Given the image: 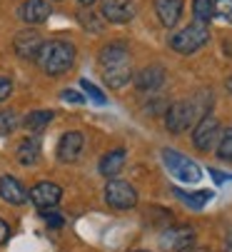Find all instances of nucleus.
<instances>
[{
	"instance_id": "obj_5",
	"label": "nucleus",
	"mask_w": 232,
	"mask_h": 252,
	"mask_svg": "<svg viewBox=\"0 0 232 252\" xmlns=\"http://www.w3.org/2000/svg\"><path fill=\"white\" fill-rule=\"evenodd\" d=\"M220 137H222L220 135V120L212 113H207V115L200 118V123L195 125V130H192V145H195L198 150H202V153H207V150H212V145Z\"/></svg>"
},
{
	"instance_id": "obj_26",
	"label": "nucleus",
	"mask_w": 232,
	"mask_h": 252,
	"mask_svg": "<svg viewBox=\"0 0 232 252\" xmlns=\"http://www.w3.org/2000/svg\"><path fill=\"white\" fill-rule=\"evenodd\" d=\"M80 88H83V90H85V93H88V95H90V97H93L98 105H105V102H107V97L102 95V90H98V88H95L90 80H80Z\"/></svg>"
},
{
	"instance_id": "obj_29",
	"label": "nucleus",
	"mask_w": 232,
	"mask_h": 252,
	"mask_svg": "<svg viewBox=\"0 0 232 252\" xmlns=\"http://www.w3.org/2000/svg\"><path fill=\"white\" fill-rule=\"evenodd\" d=\"M10 90H13V83H10V78L0 75V102H3V100L10 95Z\"/></svg>"
},
{
	"instance_id": "obj_19",
	"label": "nucleus",
	"mask_w": 232,
	"mask_h": 252,
	"mask_svg": "<svg viewBox=\"0 0 232 252\" xmlns=\"http://www.w3.org/2000/svg\"><path fill=\"white\" fill-rule=\"evenodd\" d=\"M125 167V150H110L102 160H100V172L105 175V177H115L120 170Z\"/></svg>"
},
{
	"instance_id": "obj_25",
	"label": "nucleus",
	"mask_w": 232,
	"mask_h": 252,
	"mask_svg": "<svg viewBox=\"0 0 232 252\" xmlns=\"http://www.w3.org/2000/svg\"><path fill=\"white\" fill-rule=\"evenodd\" d=\"M215 15L232 23V0H215Z\"/></svg>"
},
{
	"instance_id": "obj_33",
	"label": "nucleus",
	"mask_w": 232,
	"mask_h": 252,
	"mask_svg": "<svg viewBox=\"0 0 232 252\" xmlns=\"http://www.w3.org/2000/svg\"><path fill=\"white\" fill-rule=\"evenodd\" d=\"M185 252H210V250H205V247H192V250H185Z\"/></svg>"
},
{
	"instance_id": "obj_6",
	"label": "nucleus",
	"mask_w": 232,
	"mask_h": 252,
	"mask_svg": "<svg viewBox=\"0 0 232 252\" xmlns=\"http://www.w3.org/2000/svg\"><path fill=\"white\" fill-rule=\"evenodd\" d=\"M105 200H107V205H112L115 210H130V207H135V202H137V192H135V188H133L130 183L112 177L110 183L105 185Z\"/></svg>"
},
{
	"instance_id": "obj_35",
	"label": "nucleus",
	"mask_w": 232,
	"mask_h": 252,
	"mask_svg": "<svg viewBox=\"0 0 232 252\" xmlns=\"http://www.w3.org/2000/svg\"><path fill=\"white\" fill-rule=\"evenodd\" d=\"M227 88H230V90H232V80H227Z\"/></svg>"
},
{
	"instance_id": "obj_15",
	"label": "nucleus",
	"mask_w": 232,
	"mask_h": 252,
	"mask_svg": "<svg viewBox=\"0 0 232 252\" xmlns=\"http://www.w3.org/2000/svg\"><path fill=\"white\" fill-rule=\"evenodd\" d=\"M155 13L165 28H175L182 15V0H155Z\"/></svg>"
},
{
	"instance_id": "obj_8",
	"label": "nucleus",
	"mask_w": 232,
	"mask_h": 252,
	"mask_svg": "<svg viewBox=\"0 0 232 252\" xmlns=\"http://www.w3.org/2000/svg\"><path fill=\"white\" fill-rule=\"evenodd\" d=\"M28 195H30L33 205L40 210V212H48V210L58 207V202L63 200V190H60V185H55V183H37Z\"/></svg>"
},
{
	"instance_id": "obj_13",
	"label": "nucleus",
	"mask_w": 232,
	"mask_h": 252,
	"mask_svg": "<svg viewBox=\"0 0 232 252\" xmlns=\"http://www.w3.org/2000/svg\"><path fill=\"white\" fill-rule=\"evenodd\" d=\"M165 83V70L160 65H147L135 75V88L142 93H152Z\"/></svg>"
},
{
	"instance_id": "obj_17",
	"label": "nucleus",
	"mask_w": 232,
	"mask_h": 252,
	"mask_svg": "<svg viewBox=\"0 0 232 252\" xmlns=\"http://www.w3.org/2000/svg\"><path fill=\"white\" fill-rule=\"evenodd\" d=\"M102 75H105V83L110 88H123V85H128L133 80V70H130V63H123V65L105 67Z\"/></svg>"
},
{
	"instance_id": "obj_23",
	"label": "nucleus",
	"mask_w": 232,
	"mask_h": 252,
	"mask_svg": "<svg viewBox=\"0 0 232 252\" xmlns=\"http://www.w3.org/2000/svg\"><path fill=\"white\" fill-rule=\"evenodd\" d=\"M217 155H220L222 160L232 162V127L222 132V137H220V142H217Z\"/></svg>"
},
{
	"instance_id": "obj_14",
	"label": "nucleus",
	"mask_w": 232,
	"mask_h": 252,
	"mask_svg": "<svg viewBox=\"0 0 232 252\" xmlns=\"http://www.w3.org/2000/svg\"><path fill=\"white\" fill-rule=\"evenodd\" d=\"M0 197H3L8 205H23L30 195L20 185V180H15L13 175H3L0 177Z\"/></svg>"
},
{
	"instance_id": "obj_36",
	"label": "nucleus",
	"mask_w": 232,
	"mask_h": 252,
	"mask_svg": "<svg viewBox=\"0 0 232 252\" xmlns=\"http://www.w3.org/2000/svg\"><path fill=\"white\" fill-rule=\"evenodd\" d=\"M135 252H147V250H135Z\"/></svg>"
},
{
	"instance_id": "obj_21",
	"label": "nucleus",
	"mask_w": 232,
	"mask_h": 252,
	"mask_svg": "<svg viewBox=\"0 0 232 252\" xmlns=\"http://www.w3.org/2000/svg\"><path fill=\"white\" fill-rule=\"evenodd\" d=\"M55 115H53V110H33L30 115H25V120H23V125L30 130V132H40L43 127H48L50 125V120H53Z\"/></svg>"
},
{
	"instance_id": "obj_12",
	"label": "nucleus",
	"mask_w": 232,
	"mask_h": 252,
	"mask_svg": "<svg viewBox=\"0 0 232 252\" xmlns=\"http://www.w3.org/2000/svg\"><path fill=\"white\" fill-rule=\"evenodd\" d=\"M53 13V5L50 0H25L20 5V20L30 23V25H40L50 18Z\"/></svg>"
},
{
	"instance_id": "obj_18",
	"label": "nucleus",
	"mask_w": 232,
	"mask_h": 252,
	"mask_svg": "<svg viewBox=\"0 0 232 252\" xmlns=\"http://www.w3.org/2000/svg\"><path fill=\"white\" fill-rule=\"evenodd\" d=\"M18 162L20 165H35L37 158H40V140L37 137H25L18 145Z\"/></svg>"
},
{
	"instance_id": "obj_24",
	"label": "nucleus",
	"mask_w": 232,
	"mask_h": 252,
	"mask_svg": "<svg viewBox=\"0 0 232 252\" xmlns=\"http://www.w3.org/2000/svg\"><path fill=\"white\" fill-rule=\"evenodd\" d=\"M18 127V115L13 110H3L0 113V135H10Z\"/></svg>"
},
{
	"instance_id": "obj_34",
	"label": "nucleus",
	"mask_w": 232,
	"mask_h": 252,
	"mask_svg": "<svg viewBox=\"0 0 232 252\" xmlns=\"http://www.w3.org/2000/svg\"><path fill=\"white\" fill-rule=\"evenodd\" d=\"M77 3H80V5H93L95 0H77Z\"/></svg>"
},
{
	"instance_id": "obj_7",
	"label": "nucleus",
	"mask_w": 232,
	"mask_h": 252,
	"mask_svg": "<svg viewBox=\"0 0 232 252\" xmlns=\"http://www.w3.org/2000/svg\"><path fill=\"white\" fill-rule=\"evenodd\" d=\"M195 245V230L182 225V227H170L163 232L160 237V247L163 252H185Z\"/></svg>"
},
{
	"instance_id": "obj_9",
	"label": "nucleus",
	"mask_w": 232,
	"mask_h": 252,
	"mask_svg": "<svg viewBox=\"0 0 232 252\" xmlns=\"http://www.w3.org/2000/svg\"><path fill=\"white\" fill-rule=\"evenodd\" d=\"M43 45H45L43 38L35 30H23V32L15 35V40H13V48H15L18 58H23V60H37Z\"/></svg>"
},
{
	"instance_id": "obj_30",
	"label": "nucleus",
	"mask_w": 232,
	"mask_h": 252,
	"mask_svg": "<svg viewBox=\"0 0 232 252\" xmlns=\"http://www.w3.org/2000/svg\"><path fill=\"white\" fill-rule=\"evenodd\" d=\"M63 100H67V102H77V105H83V102H85V97H83L80 93H75V90H63Z\"/></svg>"
},
{
	"instance_id": "obj_28",
	"label": "nucleus",
	"mask_w": 232,
	"mask_h": 252,
	"mask_svg": "<svg viewBox=\"0 0 232 252\" xmlns=\"http://www.w3.org/2000/svg\"><path fill=\"white\" fill-rule=\"evenodd\" d=\"M80 23H83L85 28H93L95 32H100V30H102V25H100V23H95V15H93V13H83V15H80Z\"/></svg>"
},
{
	"instance_id": "obj_22",
	"label": "nucleus",
	"mask_w": 232,
	"mask_h": 252,
	"mask_svg": "<svg viewBox=\"0 0 232 252\" xmlns=\"http://www.w3.org/2000/svg\"><path fill=\"white\" fill-rule=\"evenodd\" d=\"M192 13H195V20L198 23H210L212 15H215V3L212 0H192Z\"/></svg>"
},
{
	"instance_id": "obj_16",
	"label": "nucleus",
	"mask_w": 232,
	"mask_h": 252,
	"mask_svg": "<svg viewBox=\"0 0 232 252\" xmlns=\"http://www.w3.org/2000/svg\"><path fill=\"white\" fill-rule=\"evenodd\" d=\"M128 48L123 45V43H112V45H105L102 50H100V65H102V70L105 67H112V65H123V63H128Z\"/></svg>"
},
{
	"instance_id": "obj_10",
	"label": "nucleus",
	"mask_w": 232,
	"mask_h": 252,
	"mask_svg": "<svg viewBox=\"0 0 232 252\" xmlns=\"http://www.w3.org/2000/svg\"><path fill=\"white\" fill-rule=\"evenodd\" d=\"M102 18L107 23H115V25H123V23H130L135 18V5L133 0H102Z\"/></svg>"
},
{
	"instance_id": "obj_2",
	"label": "nucleus",
	"mask_w": 232,
	"mask_h": 252,
	"mask_svg": "<svg viewBox=\"0 0 232 252\" xmlns=\"http://www.w3.org/2000/svg\"><path fill=\"white\" fill-rule=\"evenodd\" d=\"M163 162L165 167L170 170V175L175 180H180V183H190V185H195L202 180V170L198 162H192L190 158H185L180 150H172V148H165L163 150Z\"/></svg>"
},
{
	"instance_id": "obj_11",
	"label": "nucleus",
	"mask_w": 232,
	"mask_h": 252,
	"mask_svg": "<svg viewBox=\"0 0 232 252\" xmlns=\"http://www.w3.org/2000/svg\"><path fill=\"white\" fill-rule=\"evenodd\" d=\"M83 145H85V135L77 132V130H70L58 142V158L63 162H75L77 158H80V153H83Z\"/></svg>"
},
{
	"instance_id": "obj_27",
	"label": "nucleus",
	"mask_w": 232,
	"mask_h": 252,
	"mask_svg": "<svg viewBox=\"0 0 232 252\" xmlns=\"http://www.w3.org/2000/svg\"><path fill=\"white\" fill-rule=\"evenodd\" d=\"M43 220H45L50 227H60V225H63V215H58V212L48 210V212H43Z\"/></svg>"
},
{
	"instance_id": "obj_3",
	"label": "nucleus",
	"mask_w": 232,
	"mask_h": 252,
	"mask_svg": "<svg viewBox=\"0 0 232 252\" xmlns=\"http://www.w3.org/2000/svg\"><path fill=\"white\" fill-rule=\"evenodd\" d=\"M210 40V30L205 23H192L187 28H182L180 32H175L172 38H170V48L182 53V55H192L195 50H200L205 43Z\"/></svg>"
},
{
	"instance_id": "obj_4",
	"label": "nucleus",
	"mask_w": 232,
	"mask_h": 252,
	"mask_svg": "<svg viewBox=\"0 0 232 252\" xmlns=\"http://www.w3.org/2000/svg\"><path fill=\"white\" fill-rule=\"evenodd\" d=\"M195 115H198L195 102H187V100L172 102V105L167 107V113H165V127H167L172 135H180V132H185V130L192 125Z\"/></svg>"
},
{
	"instance_id": "obj_1",
	"label": "nucleus",
	"mask_w": 232,
	"mask_h": 252,
	"mask_svg": "<svg viewBox=\"0 0 232 252\" xmlns=\"http://www.w3.org/2000/svg\"><path fill=\"white\" fill-rule=\"evenodd\" d=\"M37 63H40L43 73L63 75L75 63V45L67 43V40H50V43L43 45L40 55H37Z\"/></svg>"
},
{
	"instance_id": "obj_32",
	"label": "nucleus",
	"mask_w": 232,
	"mask_h": 252,
	"mask_svg": "<svg viewBox=\"0 0 232 252\" xmlns=\"http://www.w3.org/2000/svg\"><path fill=\"white\" fill-rule=\"evenodd\" d=\"M8 237H10V227H8V222L0 220V245H3Z\"/></svg>"
},
{
	"instance_id": "obj_20",
	"label": "nucleus",
	"mask_w": 232,
	"mask_h": 252,
	"mask_svg": "<svg viewBox=\"0 0 232 252\" xmlns=\"http://www.w3.org/2000/svg\"><path fill=\"white\" fill-rule=\"evenodd\" d=\"M172 195L185 205V207H192V210H200V207H205L207 202H210V197H212V192L210 190H200V192H185V190H180V188H175L172 190Z\"/></svg>"
},
{
	"instance_id": "obj_31",
	"label": "nucleus",
	"mask_w": 232,
	"mask_h": 252,
	"mask_svg": "<svg viewBox=\"0 0 232 252\" xmlns=\"http://www.w3.org/2000/svg\"><path fill=\"white\" fill-rule=\"evenodd\" d=\"M210 175H212V180L217 185H225L227 180H230V175H225V172H220V170H215V167H210Z\"/></svg>"
}]
</instances>
